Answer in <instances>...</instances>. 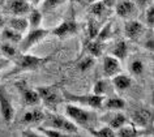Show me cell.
<instances>
[{"label": "cell", "instance_id": "6da1fadb", "mask_svg": "<svg viewBox=\"0 0 154 137\" xmlns=\"http://www.w3.org/2000/svg\"><path fill=\"white\" fill-rule=\"evenodd\" d=\"M65 116L72 120L79 128H94L98 123L97 114L93 110H85L82 106L76 103H69L65 106Z\"/></svg>", "mask_w": 154, "mask_h": 137}, {"label": "cell", "instance_id": "7a4b0ae2", "mask_svg": "<svg viewBox=\"0 0 154 137\" xmlns=\"http://www.w3.org/2000/svg\"><path fill=\"white\" fill-rule=\"evenodd\" d=\"M43 127L55 129V131H59L64 135H76V133H79V127L72 120H69L67 116H63L60 114L55 112H48L47 115H45Z\"/></svg>", "mask_w": 154, "mask_h": 137}, {"label": "cell", "instance_id": "3957f363", "mask_svg": "<svg viewBox=\"0 0 154 137\" xmlns=\"http://www.w3.org/2000/svg\"><path fill=\"white\" fill-rule=\"evenodd\" d=\"M50 60V58H42V56H35L28 52H22L20 56H17L16 64L14 68L11 72L7 73V76H13L18 75L22 72H30V71H35L39 67H42L43 64H46Z\"/></svg>", "mask_w": 154, "mask_h": 137}, {"label": "cell", "instance_id": "277c9868", "mask_svg": "<svg viewBox=\"0 0 154 137\" xmlns=\"http://www.w3.org/2000/svg\"><path fill=\"white\" fill-rule=\"evenodd\" d=\"M64 99H67L72 103L80 105L82 107H90V108H101L103 105V99L106 97L102 96H95V94H89V96H76L73 93H68L67 90H61Z\"/></svg>", "mask_w": 154, "mask_h": 137}, {"label": "cell", "instance_id": "5b68a950", "mask_svg": "<svg viewBox=\"0 0 154 137\" xmlns=\"http://www.w3.org/2000/svg\"><path fill=\"white\" fill-rule=\"evenodd\" d=\"M50 34V30L43 28H37V29H29L24 35H22L21 42L18 43L21 52H28L30 48L42 42Z\"/></svg>", "mask_w": 154, "mask_h": 137}, {"label": "cell", "instance_id": "8992f818", "mask_svg": "<svg viewBox=\"0 0 154 137\" xmlns=\"http://www.w3.org/2000/svg\"><path fill=\"white\" fill-rule=\"evenodd\" d=\"M38 94H39L41 102H43L46 107L55 110L57 106L61 103L64 97L61 96V91L57 86H39L37 89Z\"/></svg>", "mask_w": 154, "mask_h": 137}, {"label": "cell", "instance_id": "52a82bcc", "mask_svg": "<svg viewBox=\"0 0 154 137\" xmlns=\"http://www.w3.org/2000/svg\"><path fill=\"white\" fill-rule=\"evenodd\" d=\"M16 87L18 89L21 94V98L24 101V103L29 107H35L41 103V98H39V94H38L37 90L34 89H30L26 80H20V81L16 82Z\"/></svg>", "mask_w": 154, "mask_h": 137}, {"label": "cell", "instance_id": "ba28073f", "mask_svg": "<svg viewBox=\"0 0 154 137\" xmlns=\"http://www.w3.org/2000/svg\"><path fill=\"white\" fill-rule=\"evenodd\" d=\"M3 8L12 16H26L32 9V3L29 0H5Z\"/></svg>", "mask_w": 154, "mask_h": 137}, {"label": "cell", "instance_id": "9c48e42d", "mask_svg": "<svg viewBox=\"0 0 154 137\" xmlns=\"http://www.w3.org/2000/svg\"><path fill=\"white\" fill-rule=\"evenodd\" d=\"M0 114L5 121H12L14 116V108L5 87L0 85Z\"/></svg>", "mask_w": 154, "mask_h": 137}, {"label": "cell", "instance_id": "30bf717a", "mask_svg": "<svg viewBox=\"0 0 154 137\" xmlns=\"http://www.w3.org/2000/svg\"><path fill=\"white\" fill-rule=\"evenodd\" d=\"M102 71H103V76L106 78L114 77L115 75L120 73V71H122L120 60L112 55L105 56L103 58V63H102Z\"/></svg>", "mask_w": 154, "mask_h": 137}, {"label": "cell", "instance_id": "8fae6325", "mask_svg": "<svg viewBox=\"0 0 154 137\" xmlns=\"http://www.w3.org/2000/svg\"><path fill=\"white\" fill-rule=\"evenodd\" d=\"M145 26L137 20H127L124 25V34L131 41H137L144 35Z\"/></svg>", "mask_w": 154, "mask_h": 137}, {"label": "cell", "instance_id": "7c38bea8", "mask_svg": "<svg viewBox=\"0 0 154 137\" xmlns=\"http://www.w3.org/2000/svg\"><path fill=\"white\" fill-rule=\"evenodd\" d=\"M115 12L122 18H131L133 14L137 13V8L131 0H116L115 3Z\"/></svg>", "mask_w": 154, "mask_h": 137}, {"label": "cell", "instance_id": "4fadbf2b", "mask_svg": "<svg viewBox=\"0 0 154 137\" xmlns=\"http://www.w3.org/2000/svg\"><path fill=\"white\" fill-rule=\"evenodd\" d=\"M132 121L134 124V127H141V128H146L152 124L153 121V114L152 111L146 108H140L132 112Z\"/></svg>", "mask_w": 154, "mask_h": 137}, {"label": "cell", "instance_id": "5bb4252c", "mask_svg": "<svg viewBox=\"0 0 154 137\" xmlns=\"http://www.w3.org/2000/svg\"><path fill=\"white\" fill-rule=\"evenodd\" d=\"M76 32H77V24L73 20H67V21L61 22L59 26H56V28L52 30V34L56 37L64 38V37L73 35Z\"/></svg>", "mask_w": 154, "mask_h": 137}, {"label": "cell", "instance_id": "9a60e30c", "mask_svg": "<svg viewBox=\"0 0 154 137\" xmlns=\"http://www.w3.org/2000/svg\"><path fill=\"white\" fill-rule=\"evenodd\" d=\"M5 26L17 30L21 34H25L29 30V22L25 16H12L8 21H5Z\"/></svg>", "mask_w": 154, "mask_h": 137}, {"label": "cell", "instance_id": "2e32d148", "mask_svg": "<svg viewBox=\"0 0 154 137\" xmlns=\"http://www.w3.org/2000/svg\"><path fill=\"white\" fill-rule=\"evenodd\" d=\"M114 90V86L111 84V80L110 78H102V80H98L97 82L94 84V87H93V94L95 96H102V97H109Z\"/></svg>", "mask_w": 154, "mask_h": 137}, {"label": "cell", "instance_id": "e0dca14e", "mask_svg": "<svg viewBox=\"0 0 154 137\" xmlns=\"http://www.w3.org/2000/svg\"><path fill=\"white\" fill-rule=\"evenodd\" d=\"M111 84H112L114 89H116L119 91H125L128 87L132 85V77L128 75H123V73H118L114 77H111Z\"/></svg>", "mask_w": 154, "mask_h": 137}, {"label": "cell", "instance_id": "ac0fdd59", "mask_svg": "<svg viewBox=\"0 0 154 137\" xmlns=\"http://www.w3.org/2000/svg\"><path fill=\"white\" fill-rule=\"evenodd\" d=\"M45 115L46 114L42 111V110L32 108L24 114V116L21 117V123H24V124H37L38 123L39 124L43 121Z\"/></svg>", "mask_w": 154, "mask_h": 137}, {"label": "cell", "instance_id": "d6986e66", "mask_svg": "<svg viewBox=\"0 0 154 137\" xmlns=\"http://www.w3.org/2000/svg\"><path fill=\"white\" fill-rule=\"evenodd\" d=\"M102 107H105L109 111H120L125 107V101L119 97H106L103 99Z\"/></svg>", "mask_w": 154, "mask_h": 137}, {"label": "cell", "instance_id": "ffe728a7", "mask_svg": "<svg viewBox=\"0 0 154 137\" xmlns=\"http://www.w3.org/2000/svg\"><path fill=\"white\" fill-rule=\"evenodd\" d=\"M107 117H109V120H105V123H106V125H109V127L112 128L114 131H116V129L120 128L122 125L127 124L125 115L122 114V112H119V111H115L112 114H110Z\"/></svg>", "mask_w": 154, "mask_h": 137}, {"label": "cell", "instance_id": "44dd1931", "mask_svg": "<svg viewBox=\"0 0 154 137\" xmlns=\"http://www.w3.org/2000/svg\"><path fill=\"white\" fill-rule=\"evenodd\" d=\"M22 35H24V34L18 33L17 30L11 29V28H8V26L2 28V38L5 42H9V43H12V44H18L20 43L21 39H22Z\"/></svg>", "mask_w": 154, "mask_h": 137}, {"label": "cell", "instance_id": "7402d4cb", "mask_svg": "<svg viewBox=\"0 0 154 137\" xmlns=\"http://www.w3.org/2000/svg\"><path fill=\"white\" fill-rule=\"evenodd\" d=\"M26 18H28V22H29V29H37V28H41L42 25V21H43V14H42V11L37 9V8H33L29 11V13L26 14Z\"/></svg>", "mask_w": 154, "mask_h": 137}, {"label": "cell", "instance_id": "603a6c76", "mask_svg": "<svg viewBox=\"0 0 154 137\" xmlns=\"http://www.w3.org/2000/svg\"><path fill=\"white\" fill-rule=\"evenodd\" d=\"M111 55L118 58L119 60H124L128 55V46L124 41H118L114 44V47L111 48Z\"/></svg>", "mask_w": 154, "mask_h": 137}, {"label": "cell", "instance_id": "cb8c5ba5", "mask_svg": "<svg viewBox=\"0 0 154 137\" xmlns=\"http://www.w3.org/2000/svg\"><path fill=\"white\" fill-rule=\"evenodd\" d=\"M85 48L86 51L89 52V55L94 56V58H98V56L102 55V43L98 42L97 39H89L85 42Z\"/></svg>", "mask_w": 154, "mask_h": 137}, {"label": "cell", "instance_id": "d4e9b609", "mask_svg": "<svg viewBox=\"0 0 154 137\" xmlns=\"http://www.w3.org/2000/svg\"><path fill=\"white\" fill-rule=\"evenodd\" d=\"M111 38H112V24H111V22H107L103 28L99 29L95 39L98 42H101V43H105V42L110 41Z\"/></svg>", "mask_w": 154, "mask_h": 137}, {"label": "cell", "instance_id": "484cf974", "mask_svg": "<svg viewBox=\"0 0 154 137\" xmlns=\"http://www.w3.org/2000/svg\"><path fill=\"white\" fill-rule=\"evenodd\" d=\"M89 133L91 136H95V137H112L115 136V131L109 125H105V127H101V128H89L88 129Z\"/></svg>", "mask_w": 154, "mask_h": 137}, {"label": "cell", "instance_id": "4316f807", "mask_svg": "<svg viewBox=\"0 0 154 137\" xmlns=\"http://www.w3.org/2000/svg\"><path fill=\"white\" fill-rule=\"evenodd\" d=\"M138 132H137V128L134 125H128V124H124L122 125L120 128L116 129L115 132V136H122V137H132V136H137Z\"/></svg>", "mask_w": 154, "mask_h": 137}, {"label": "cell", "instance_id": "83f0119b", "mask_svg": "<svg viewBox=\"0 0 154 137\" xmlns=\"http://www.w3.org/2000/svg\"><path fill=\"white\" fill-rule=\"evenodd\" d=\"M68 0H43L41 3V8L43 12H51V11L59 8L60 5H63L64 3H67Z\"/></svg>", "mask_w": 154, "mask_h": 137}, {"label": "cell", "instance_id": "f1b7e54d", "mask_svg": "<svg viewBox=\"0 0 154 137\" xmlns=\"http://www.w3.org/2000/svg\"><path fill=\"white\" fill-rule=\"evenodd\" d=\"M0 54L8 59L13 58V56L17 55V48L12 43H9V42H4V43L0 44Z\"/></svg>", "mask_w": 154, "mask_h": 137}, {"label": "cell", "instance_id": "f546056e", "mask_svg": "<svg viewBox=\"0 0 154 137\" xmlns=\"http://www.w3.org/2000/svg\"><path fill=\"white\" fill-rule=\"evenodd\" d=\"M99 29H101L99 21L97 18H90L89 22H88V35H89L90 39H95Z\"/></svg>", "mask_w": 154, "mask_h": 137}, {"label": "cell", "instance_id": "4dcf8cb0", "mask_svg": "<svg viewBox=\"0 0 154 137\" xmlns=\"http://www.w3.org/2000/svg\"><path fill=\"white\" fill-rule=\"evenodd\" d=\"M106 11H109V8L103 4L102 0H99V2H95L93 4H90V8H89V12L91 14H94L95 17H99L101 14H105Z\"/></svg>", "mask_w": 154, "mask_h": 137}, {"label": "cell", "instance_id": "1f68e13d", "mask_svg": "<svg viewBox=\"0 0 154 137\" xmlns=\"http://www.w3.org/2000/svg\"><path fill=\"white\" fill-rule=\"evenodd\" d=\"M144 63H142V60L140 59H133L132 62L129 63V72H131V75H133V76H140L142 72H144Z\"/></svg>", "mask_w": 154, "mask_h": 137}, {"label": "cell", "instance_id": "d6a6232c", "mask_svg": "<svg viewBox=\"0 0 154 137\" xmlns=\"http://www.w3.org/2000/svg\"><path fill=\"white\" fill-rule=\"evenodd\" d=\"M94 64H95V58H94V56H91V55L85 56V58H84L81 62L79 63V69L81 72H85L88 69H90Z\"/></svg>", "mask_w": 154, "mask_h": 137}, {"label": "cell", "instance_id": "836d02e7", "mask_svg": "<svg viewBox=\"0 0 154 137\" xmlns=\"http://www.w3.org/2000/svg\"><path fill=\"white\" fill-rule=\"evenodd\" d=\"M145 11V22H146V26L149 29H152L154 26V7L153 4H150L149 7H146L144 9Z\"/></svg>", "mask_w": 154, "mask_h": 137}, {"label": "cell", "instance_id": "e575fe53", "mask_svg": "<svg viewBox=\"0 0 154 137\" xmlns=\"http://www.w3.org/2000/svg\"><path fill=\"white\" fill-rule=\"evenodd\" d=\"M134 5H136L137 9L144 11L146 7H149L150 4H153V0H131Z\"/></svg>", "mask_w": 154, "mask_h": 137}, {"label": "cell", "instance_id": "d590c367", "mask_svg": "<svg viewBox=\"0 0 154 137\" xmlns=\"http://www.w3.org/2000/svg\"><path fill=\"white\" fill-rule=\"evenodd\" d=\"M9 65H11V60L8 58H5V56L0 55V72L4 71L5 68L9 67Z\"/></svg>", "mask_w": 154, "mask_h": 137}, {"label": "cell", "instance_id": "8d00e7d4", "mask_svg": "<svg viewBox=\"0 0 154 137\" xmlns=\"http://www.w3.org/2000/svg\"><path fill=\"white\" fill-rule=\"evenodd\" d=\"M154 42H153V37H152V34H149L148 35V39L145 41V43H144V46L148 50H150V51H153V48H154Z\"/></svg>", "mask_w": 154, "mask_h": 137}, {"label": "cell", "instance_id": "74e56055", "mask_svg": "<svg viewBox=\"0 0 154 137\" xmlns=\"http://www.w3.org/2000/svg\"><path fill=\"white\" fill-rule=\"evenodd\" d=\"M4 26H5V18L3 17V14H2V13H0V29L4 28Z\"/></svg>", "mask_w": 154, "mask_h": 137}, {"label": "cell", "instance_id": "f35d334b", "mask_svg": "<svg viewBox=\"0 0 154 137\" xmlns=\"http://www.w3.org/2000/svg\"><path fill=\"white\" fill-rule=\"evenodd\" d=\"M85 4H88V5H90V4H93V3H95V2H99V0H82Z\"/></svg>", "mask_w": 154, "mask_h": 137}, {"label": "cell", "instance_id": "ab89813d", "mask_svg": "<svg viewBox=\"0 0 154 137\" xmlns=\"http://www.w3.org/2000/svg\"><path fill=\"white\" fill-rule=\"evenodd\" d=\"M42 2H43V0H33V3H34V4H41Z\"/></svg>", "mask_w": 154, "mask_h": 137}, {"label": "cell", "instance_id": "60d3db41", "mask_svg": "<svg viewBox=\"0 0 154 137\" xmlns=\"http://www.w3.org/2000/svg\"><path fill=\"white\" fill-rule=\"evenodd\" d=\"M5 0H0V8H3V5H4Z\"/></svg>", "mask_w": 154, "mask_h": 137}, {"label": "cell", "instance_id": "b9f144b4", "mask_svg": "<svg viewBox=\"0 0 154 137\" xmlns=\"http://www.w3.org/2000/svg\"><path fill=\"white\" fill-rule=\"evenodd\" d=\"M73 2H82V0H73Z\"/></svg>", "mask_w": 154, "mask_h": 137}]
</instances>
